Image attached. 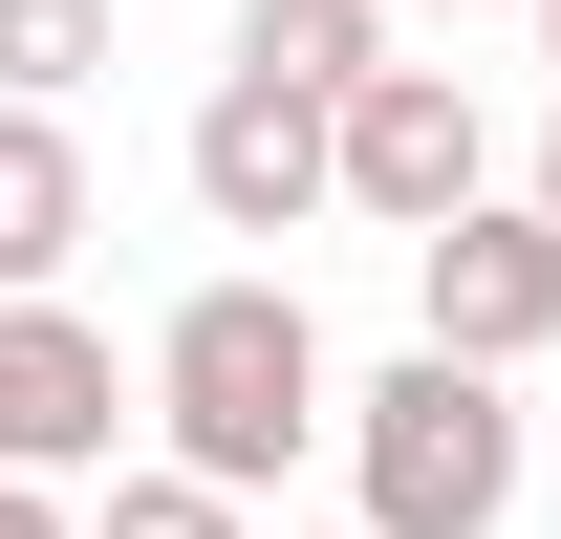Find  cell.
I'll list each match as a JSON object with an SVG mask.
<instances>
[{
	"instance_id": "cell-7",
	"label": "cell",
	"mask_w": 561,
	"mask_h": 539,
	"mask_svg": "<svg viewBox=\"0 0 561 539\" xmlns=\"http://www.w3.org/2000/svg\"><path fill=\"white\" fill-rule=\"evenodd\" d=\"M87 238H108V195H87V130L0 87V280H66Z\"/></svg>"
},
{
	"instance_id": "cell-2",
	"label": "cell",
	"mask_w": 561,
	"mask_h": 539,
	"mask_svg": "<svg viewBox=\"0 0 561 539\" xmlns=\"http://www.w3.org/2000/svg\"><path fill=\"white\" fill-rule=\"evenodd\" d=\"M346 496H367V539H496L518 518V367L411 324V367L346 389Z\"/></svg>"
},
{
	"instance_id": "cell-1",
	"label": "cell",
	"mask_w": 561,
	"mask_h": 539,
	"mask_svg": "<svg viewBox=\"0 0 561 539\" xmlns=\"http://www.w3.org/2000/svg\"><path fill=\"white\" fill-rule=\"evenodd\" d=\"M151 432L195 474H238V496H280V474L346 432V367H324V324H302V280L216 260L173 324H151Z\"/></svg>"
},
{
	"instance_id": "cell-12",
	"label": "cell",
	"mask_w": 561,
	"mask_h": 539,
	"mask_svg": "<svg viewBox=\"0 0 561 539\" xmlns=\"http://www.w3.org/2000/svg\"><path fill=\"white\" fill-rule=\"evenodd\" d=\"M411 22H496V0H411ZM518 22H540V0H518Z\"/></svg>"
},
{
	"instance_id": "cell-5",
	"label": "cell",
	"mask_w": 561,
	"mask_h": 539,
	"mask_svg": "<svg viewBox=\"0 0 561 539\" xmlns=\"http://www.w3.org/2000/svg\"><path fill=\"white\" fill-rule=\"evenodd\" d=\"M411 324L476 345V367H540V345H561V216L540 195H454L411 238Z\"/></svg>"
},
{
	"instance_id": "cell-4",
	"label": "cell",
	"mask_w": 561,
	"mask_h": 539,
	"mask_svg": "<svg viewBox=\"0 0 561 539\" xmlns=\"http://www.w3.org/2000/svg\"><path fill=\"white\" fill-rule=\"evenodd\" d=\"M195 216H216V238H302V216H346V87L216 66V108H195Z\"/></svg>"
},
{
	"instance_id": "cell-9",
	"label": "cell",
	"mask_w": 561,
	"mask_h": 539,
	"mask_svg": "<svg viewBox=\"0 0 561 539\" xmlns=\"http://www.w3.org/2000/svg\"><path fill=\"white\" fill-rule=\"evenodd\" d=\"M0 87L22 108H87L108 87V0H0Z\"/></svg>"
},
{
	"instance_id": "cell-13",
	"label": "cell",
	"mask_w": 561,
	"mask_h": 539,
	"mask_svg": "<svg viewBox=\"0 0 561 539\" xmlns=\"http://www.w3.org/2000/svg\"><path fill=\"white\" fill-rule=\"evenodd\" d=\"M540 216H561V130H540Z\"/></svg>"
},
{
	"instance_id": "cell-15",
	"label": "cell",
	"mask_w": 561,
	"mask_h": 539,
	"mask_svg": "<svg viewBox=\"0 0 561 539\" xmlns=\"http://www.w3.org/2000/svg\"><path fill=\"white\" fill-rule=\"evenodd\" d=\"M346 539H367V518H346Z\"/></svg>"
},
{
	"instance_id": "cell-8",
	"label": "cell",
	"mask_w": 561,
	"mask_h": 539,
	"mask_svg": "<svg viewBox=\"0 0 561 539\" xmlns=\"http://www.w3.org/2000/svg\"><path fill=\"white\" fill-rule=\"evenodd\" d=\"M389 22H411V0H238V66H280V87H367V66H389Z\"/></svg>"
},
{
	"instance_id": "cell-6",
	"label": "cell",
	"mask_w": 561,
	"mask_h": 539,
	"mask_svg": "<svg viewBox=\"0 0 561 539\" xmlns=\"http://www.w3.org/2000/svg\"><path fill=\"white\" fill-rule=\"evenodd\" d=\"M454 195H496V130L454 66H367L346 87V216H389V238H432Z\"/></svg>"
},
{
	"instance_id": "cell-11",
	"label": "cell",
	"mask_w": 561,
	"mask_h": 539,
	"mask_svg": "<svg viewBox=\"0 0 561 539\" xmlns=\"http://www.w3.org/2000/svg\"><path fill=\"white\" fill-rule=\"evenodd\" d=\"M0 539H87V518H66V474H0Z\"/></svg>"
},
{
	"instance_id": "cell-3",
	"label": "cell",
	"mask_w": 561,
	"mask_h": 539,
	"mask_svg": "<svg viewBox=\"0 0 561 539\" xmlns=\"http://www.w3.org/2000/svg\"><path fill=\"white\" fill-rule=\"evenodd\" d=\"M151 410V367H108V324H87L66 280H0V474H108V432Z\"/></svg>"
},
{
	"instance_id": "cell-14",
	"label": "cell",
	"mask_w": 561,
	"mask_h": 539,
	"mask_svg": "<svg viewBox=\"0 0 561 539\" xmlns=\"http://www.w3.org/2000/svg\"><path fill=\"white\" fill-rule=\"evenodd\" d=\"M540 66H561V0H540Z\"/></svg>"
},
{
	"instance_id": "cell-10",
	"label": "cell",
	"mask_w": 561,
	"mask_h": 539,
	"mask_svg": "<svg viewBox=\"0 0 561 539\" xmlns=\"http://www.w3.org/2000/svg\"><path fill=\"white\" fill-rule=\"evenodd\" d=\"M87 539H260V496L195 474V454H151V474H108V518H87Z\"/></svg>"
}]
</instances>
